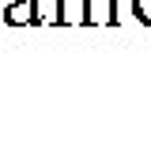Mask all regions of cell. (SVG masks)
<instances>
[{
  "instance_id": "cell-1",
  "label": "cell",
  "mask_w": 151,
  "mask_h": 148,
  "mask_svg": "<svg viewBox=\"0 0 151 148\" xmlns=\"http://www.w3.org/2000/svg\"><path fill=\"white\" fill-rule=\"evenodd\" d=\"M0 19L8 27H38L42 23V8H38V0H15V4H4Z\"/></svg>"
},
{
  "instance_id": "cell-2",
  "label": "cell",
  "mask_w": 151,
  "mask_h": 148,
  "mask_svg": "<svg viewBox=\"0 0 151 148\" xmlns=\"http://www.w3.org/2000/svg\"><path fill=\"white\" fill-rule=\"evenodd\" d=\"M57 27H79L87 23V0H57Z\"/></svg>"
},
{
  "instance_id": "cell-3",
  "label": "cell",
  "mask_w": 151,
  "mask_h": 148,
  "mask_svg": "<svg viewBox=\"0 0 151 148\" xmlns=\"http://www.w3.org/2000/svg\"><path fill=\"white\" fill-rule=\"evenodd\" d=\"M117 0H87V27H113Z\"/></svg>"
},
{
  "instance_id": "cell-4",
  "label": "cell",
  "mask_w": 151,
  "mask_h": 148,
  "mask_svg": "<svg viewBox=\"0 0 151 148\" xmlns=\"http://www.w3.org/2000/svg\"><path fill=\"white\" fill-rule=\"evenodd\" d=\"M132 15L140 19L144 27H151V0H132Z\"/></svg>"
},
{
  "instance_id": "cell-5",
  "label": "cell",
  "mask_w": 151,
  "mask_h": 148,
  "mask_svg": "<svg viewBox=\"0 0 151 148\" xmlns=\"http://www.w3.org/2000/svg\"><path fill=\"white\" fill-rule=\"evenodd\" d=\"M8 4H15V0H8Z\"/></svg>"
}]
</instances>
